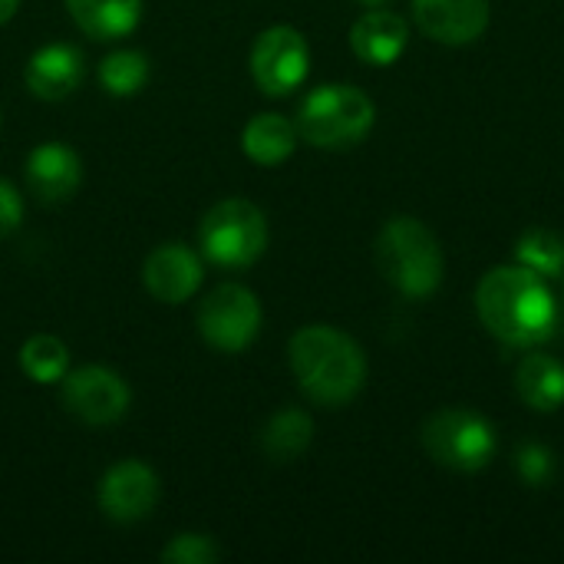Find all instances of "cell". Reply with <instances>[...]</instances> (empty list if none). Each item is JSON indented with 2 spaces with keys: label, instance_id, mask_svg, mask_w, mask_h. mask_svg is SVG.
Instances as JSON below:
<instances>
[{
  "label": "cell",
  "instance_id": "obj_3",
  "mask_svg": "<svg viewBox=\"0 0 564 564\" xmlns=\"http://www.w3.org/2000/svg\"><path fill=\"white\" fill-rule=\"evenodd\" d=\"M377 268L403 297L423 301L443 284V248L420 218L397 215L377 238Z\"/></svg>",
  "mask_w": 564,
  "mask_h": 564
},
{
  "label": "cell",
  "instance_id": "obj_19",
  "mask_svg": "<svg viewBox=\"0 0 564 564\" xmlns=\"http://www.w3.org/2000/svg\"><path fill=\"white\" fill-rule=\"evenodd\" d=\"M311 440H314V423L301 410H281L261 430V449L274 463H294L301 453H307Z\"/></svg>",
  "mask_w": 564,
  "mask_h": 564
},
{
  "label": "cell",
  "instance_id": "obj_10",
  "mask_svg": "<svg viewBox=\"0 0 564 564\" xmlns=\"http://www.w3.org/2000/svg\"><path fill=\"white\" fill-rule=\"evenodd\" d=\"M155 502H159V476L139 459H122L99 479V509L106 519L119 525L149 519Z\"/></svg>",
  "mask_w": 564,
  "mask_h": 564
},
{
  "label": "cell",
  "instance_id": "obj_18",
  "mask_svg": "<svg viewBox=\"0 0 564 564\" xmlns=\"http://www.w3.org/2000/svg\"><path fill=\"white\" fill-rule=\"evenodd\" d=\"M241 149L258 165H281L297 149V126L281 112H261L245 126Z\"/></svg>",
  "mask_w": 564,
  "mask_h": 564
},
{
  "label": "cell",
  "instance_id": "obj_1",
  "mask_svg": "<svg viewBox=\"0 0 564 564\" xmlns=\"http://www.w3.org/2000/svg\"><path fill=\"white\" fill-rule=\"evenodd\" d=\"M476 307L486 330L509 347H542L558 327L552 288L522 264L489 271L476 291Z\"/></svg>",
  "mask_w": 564,
  "mask_h": 564
},
{
  "label": "cell",
  "instance_id": "obj_24",
  "mask_svg": "<svg viewBox=\"0 0 564 564\" xmlns=\"http://www.w3.org/2000/svg\"><path fill=\"white\" fill-rule=\"evenodd\" d=\"M516 469H519L525 486L545 489L555 479V453L542 443H525L516 456Z\"/></svg>",
  "mask_w": 564,
  "mask_h": 564
},
{
  "label": "cell",
  "instance_id": "obj_23",
  "mask_svg": "<svg viewBox=\"0 0 564 564\" xmlns=\"http://www.w3.org/2000/svg\"><path fill=\"white\" fill-rule=\"evenodd\" d=\"M162 562L169 564H215L221 562V549L212 535H198V532H185V535H175L165 552H162Z\"/></svg>",
  "mask_w": 564,
  "mask_h": 564
},
{
  "label": "cell",
  "instance_id": "obj_6",
  "mask_svg": "<svg viewBox=\"0 0 564 564\" xmlns=\"http://www.w3.org/2000/svg\"><path fill=\"white\" fill-rule=\"evenodd\" d=\"M423 446L446 469L479 473L496 456V430L473 410H440L423 426Z\"/></svg>",
  "mask_w": 564,
  "mask_h": 564
},
{
  "label": "cell",
  "instance_id": "obj_14",
  "mask_svg": "<svg viewBox=\"0 0 564 564\" xmlns=\"http://www.w3.org/2000/svg\"><path fill=\"white\" fill-rule=\"evenodd\" d=\"M26 89L36 99L46 102H59L66 96L76 93V86L83 83V53L69 43H50L40 46L30 63H26Z\"/></svg>",
  "mask_w": 564,
  "mask_h": 564
},
{
  "label": "cell",
  "instance_id": "obj_8",
  "mask_svg": "<svg viewBox=\"0 0 564 564\" xmlns=\"http://www.w3.org/2000/svg\"><path fill=\"white\" fill-rule=\"evenodd\" d=\"M311 69V50L301 30L294 26H271L254 40L251 50V76L261 93L268 96H288L294 93Z\"/></svg>",
  "mask_w": 564,
  "mask_h": 564
},
{
  "label": "cell",
  "instance_id": "obj_20",
  "mask_svg": "<svg viewBox=\"0 0 564 564\" xmlns=\"http://www.w3.org/2000/svg\"><path fill=\"white\" fill-rule=\"evenodd\" d=\"M20 370L36 383H63L69 373V350L53 334H36L20 347Z\"/></svg>",
  "mask_w": 564,
  "mask_h": 564
},
{
  "label": "cell",
  "instance_id": "obj_11",
  "mask_svg": "<svg viewBox=\"0 0 564 564\" xmlns=\"http://www.w3.org/2000/svg\"><path fill=\"white\" fill-rule=\"evenodd\" d=\"M413 17L430 40L466 46L486 33L492 7L489 0H413Z\"/></svg>",
  "mask_w": 564,
  "mask_h": 564
},
{
  "label": "cell",
  "instance_id": "obj_7",
  "mask_svg": "<svg viewBox=\"0 0 564 564\" xmlns=\"http://www.w3.org/2000/svg\"><path fill=\"white\" fill-rule=\"evenodd\" d=\"M198 330L208 347L221 354H241L261 330V304L248 288L221 284L202 301Z\"/></svg>",
  "mask_w": 564,
  "mask_h": 564
},
{
  "label": "cell",
  "instance_id": "obj_17",
  "mask_svg": "<svg viewBox=\"0 0 564 564\" xmlns=\"http://www.w3.org/2000/svg\"><path fill=\"white\" fill-rule=\"evenodd\" d=\"M516 390L525 406L555 413L564 406V364L549 354H529L516 370Z\"/></svg>",
  "mask_w": 564,
  "mask_h": 564
},
{
  "label": "cell",
  "instance_id": "obj_13",
  "mask_svg": "<svg viewBox=\"0 0 564 564\" xmlns=\"http://www.w3.org/2000/svg\"><path fill=\"white\" fill-rule=\"evenodd\" d=\"M83 182V162L79 155L63 142H43L26 159V185L36 202L59 205L66 202Z\"/></svg>",
  "mask_w": 564,
  "mask_h": 564
},
{
  "label": "cell",
  "instance_id": "obj_4",
  "mask_svg": "<svg viewBox=\"0 0 564 564\" xmlns=\"http://www.w3.org/2000/svg\"><path fill=\"white\" fill-rule=\"evenodd\" d=\"M373 99L347 83L317 86L297 109V135L317 149H350L373 129Z\"/></svg>",
  "mask_w": 564,
  "mask_h": 564
},
{
  "label": "cell",
  "instance_id": "obj_25",
  "mask_svg": "<svg viewBox=\"0 0 564 564\" xmlns=\"http://www.w3.org/2000/svg\"><path fill=\"white\" fill-rule=\"evenodd\" d=\"M20 218H23V198L7 178H0V241L20 228Z\"/></svg>",
  "mask_w": 564,
  "mask_h": 564
},
{
  "label": "cell",
  "instance_id": "obj_27",
  "mask_svg": "<svg viewBox=\"0 0 564 564\" xmlns=\"http://www.w3.org/2000/svg\"><path fill=\"white\" fill-rule=\"evenodd\" d=\"M360 3H367V7H383V3H390V0H360Z\"/></svg>",
  "mask_w": 564,
  "mask_h": 564
},
{
  "label": "cell",
  "instance_id": "obj_22",
  "mask_svg": "<svg viewBox=\"0 0 564 564\" xmlns=\"http://www.w3.org/2000/svg\"><path fill=\"white\" fill-rule=\"evenodd\" d=\"M516 258L522 268L535 274H545V278L564 274V238L549 228H529L516 245Z\"/></svg>",
  "mask_w": 564,
  "mask_h": 564
},
{
  "label": "cell",
  "instance_id": "obj_21",
  "mask_svg": "<svg viewBox=\"0 0 564 564\" xmlns=\"http://www.w3.org/2000/svg\"><path fill=\"white\" fill-rule=\"evenodd\" d=\"M99 83L109 96H135L149 83V59L139 50H116L99 63Z\"/></svg>",
  "mask_w": 564,
  "mask_h": 564
},
{
  "label": "cell",
  "instance_id": "obj_12",
  "mask_svg": "<svg viewBox=\"0 0 564 564\" xmlns=\"http://www.w3.org/2000/svg\"><path fill=\"white\" fill-rule=\"evenodd\" d=\"M142 278H145V288H149V294L155 301L182 304V301H188L202 288L205 268H202V258L192 248L172 241V245L155 248L145 258Z\"/></svg>",
  "mask_w": 564,
  "mask_h": 564
},
{
  "label": "cell",
  "instance_id": "obj_5",
  "mask_svg": "<svg viewBox=\"0 0 564 564\" xmlns=\"http://www.w3.org/2000/svg\"><path fill=\"white\" fill-rule=\"evenodd\" d=\"M202 251L221 268H248L268 248V218L248 198L218 202L198 228Z\"/></svg>",
  "mask_w": 564,
  "mask_h": 564
},
{
  "label": "cell",
  "instance_id": "obj_26",
  "mask_svg": "<svg viewBox=\"0 0 564 564\" xmlns=\"http://www.w3.org/2000/svg\"><path fill=\"white\" fill-rule=\"evenodd\" d=\"M17 7H20V0H0V26L17 13Z\"/></svg>",
  "mask_w": 564,
  "mask_h": 564
},
{
  "label": "cell",
  "instance_id": "obj_16",
  "mask_svg": "<svg viewBox=\"0 0 564 564\" xmlns=\"http://www.w3.org/2000/svg\"><path fill=\"white\" fill-rule=\"evenodd\" d=\"M66 10L93 40H119L142 20V0H66Z\"/></svg>",
  "mask_w": 564,
  "mask_h": 564
},
{
  "label": "cell",
  "instance_id": "obj_15",
  "mask_svg": "<svg viewBox=\"0 0 564 564\" xmlns=\"http://www.w3.org/2000/svg\"><path fill=\"white\" fill-rule=\"evenodd\" d=\"M406 40H410L406 20L397 17L393 10H367L350 30L354 53L370 66L397 63L406 50Z\"/></svg>",
  "mask_w": 564,
  "mask_h": 564
},
{
  "label": "cell",
  "instance_id": "obj_2",
  "mask_svg": "<svg viewBox=\"0 0 564 564\" xmlns=\"http://www.w3.org/2000/svg\"><path fill=\"white\" fill-rule=\"evenodd\" d=\"M291 370L301 390L321 406L350 403L367 380V360L354 337L337 327L311 324L291 337Z\"/></svg>",
  "mask_w": 564,
  "mask_h": 564
},
{
  "label": "cell",
  "instance_id": "obj_9",
  "mask_svg": "<svg viewBox=\"0 0 564 564\" xmlns=\"http://www.w3.org/2000/svg\"><path fill=\"white\" fill-rule=\"evenodd\" d=\"M129 403L132 393L126 380L109 367L89 364L63 377V406L89 426H109L122 420Z\"/></svg>",
  "mask_w": 564,
  "mask_h": 564
}]
</instances>
